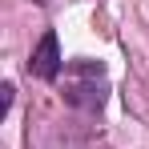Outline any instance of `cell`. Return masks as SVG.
<instances>
[{"label":"cell","instance_id":"3","mask_svg":"<svg viewBox=\"0 0 149 149\" xmlns=\"http://www.w3.org/2000/svg\"><path fill=\"white\" fill-rule=\"evenodd\" d=\"M0 93H4V97H0V117H8V109H12V93H16V89H12V85H4Z\"/></svg>","mask_w":149,"mask_h":149},{"label":"cell","instance_id":"2","mask_svg":"<svg viewBox=\"0 0 149 149\" xmlns=\"http://www.w3.org/2000/svg\"><path fill=\"white\" fill-rule=\"evenodd\" d=\"M28 73L40 77V81H56V77L65 73V56H61V40H56V32H45L40 40H36V49L28 56Z\"/></svg>","mask_w":149,"mask_h":149},{"label":"cell","instance_id":"1","mask_svg":"<svg viewBox=\"0 0 149 149\" xmlns=\"http://www.w3.org/2000/svg\"><path fill=\"white\" fill-rule=\"evenodd\" d=\"M109 97V73L101 61H69L65 65V101L85 113H101Z\"/></svg>","mask_w":149,"mask_h":149}]
</instances>
